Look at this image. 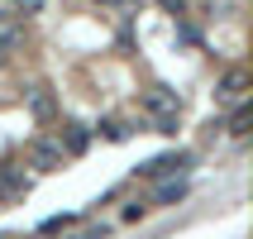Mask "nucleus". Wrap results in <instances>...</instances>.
Here are the masks:
<instances>
[{
  "mask_svg": "<svg viewBox=\"0 0 253 239\" xmlns=\"http://www.w3.org/2000/svg\"><path fill=\"white\" fill-rule=\"evenodd\" d=\"M105 235H110V230H105V225H86V230H82V235H77V239H105Z\"/></svg>",
  "mask_w": 253,
  "mask_h": 239,
  "instance_id": "ddd939ff",
  "label": "nucleus"
},
{
  "mask_svg": "<svg viewBox=\"0 0 253 239\" xmlns=\"http://www.w3.org/2000/svg\"><path fill=\"white\" fill-rule=\"evenodd\" d=\"M244 91H249V72L244 67H229L220 82H215V100L220 105H234V100H244Z\"/></svg>",
  "mask_w": 253,
  "mask_h": 239,
  "instance_id": "f03ea898",
  "label": "nucleus"
},
{
  "mask_svg": "<svg viewBox=\"0 0 253 239\" xmlns=\"http://www.w3.org/2000/svg\"><path fill=\"white\" fill-rule=\"evenodd\" d=\"M96 5H129V0H96Z\"/></svg>",
  "mask_w": 253,
  "mask_h": 239,
  "instance_id": "2eb2a0df",
  "label": "nucleus"
},
{
  "mask_svg": "<svg viewBox=\"0 0 253 239\" xmlns=\"http://www.w3.org/2000/svg\"><path fill=\"white\" fill-rule=\"evenodd\" d=\"M158 5H163L168 14H186V0H158Z\"/></svg>",
  "mask_w": 253,
  "mask_h": 239,
  "instance_id": "4468645a",
  "label": "nucleus"
},
{
  "mask_svg": "<svg viewBox=\"0 0 253 239\" xmlns=\"http://www.w3.org/2000/svg\"><path fill=\"white\" fill-rule=\"evenodd\" d=\"M191 163H196V158L182 148V153H163V158H153V163H143L139 172H143V177H168V172H186Z\"/></svg>",
  "mask_w": 253,
  "mask_h": 239,
  "instance_id": "20e7f679",
  "label": "nucleus"
},
{
  "mask_svg": "<svg viewBox=\"0 0 253 239\" xmlns=\"http://www.w3.org/2000/svg\"><path fill=\"white\" fill-rule=\"evenodd\" d=\"M182 196H186L182 172H168V182H158V191H153V206H177Z\"/></svg>",
  "mask_w": 253,
  "mask_h": 239,
  "instance_id": "423d86ee",
  "label": "nucleus"
},
{
  "mask_svg": "<svg viewBox=\"0 0 253 239\" xmlns=\"http://www.w3.org/2000/svg\"><path fill=\"white\" fill-rule=\"evenodd\" d=\"M249 125H253L249 100H234V115H229V134H234V139H244V134H249Z\"/></svg>",
  "mask_w": 253,
  "mask_h": 239,
  "instance_id": "1a4fd4ad",
  "label": "nucleus"
},
{
  "mask_svg": "<svg viewBox=\"0 0 253 239\" xmlns=\"http://www.w3.org/2000/svg\"><path fill=\"white\" fill-rule=\"evenodd\" d=\"M29 110L39 115V120L53 115V96H48V86H29Z\"/></svg>",
  "mask_w": 253,
  "mask_h": 239,
  "instance_id": "9d476101",
  "label": "nucleus"
},
{
  "mask_svg": "<svg viewBox=\"0 0 253 239\" xmlns=\"http://www.w3.org/2000/svg\"><path fill=\"white\" fill-rule=\"evenodd\" d=\"M29 191V177L14 172V163H0V196H24Z\"/></svg>",
  "mask_w": 253,
  "mask_h": 239,
  "instance_id": "6e6552de",
  "label": "nucleus"
},
{
  "mask_svg": "<svg viewBox=\"0 0 253 239\" xmlns=\"http://www.w3.org/2000/svg\"><path fill=\"white\" fill-rule=\"evenodd\" d=\"M100 134H105L110 143H125V139H129V125H120V120H105V125H100Z\"/></svg>",
  "mask_w": 253,
  "mask_h": 239,
  "instance_id": "9b49d317",
  "label": "nucleus"
},
{
  "mask_svg": "<svg viewBox=\"0 0 253 239\" xmlns=\"http://www.w3.org/2000/svg\"><path fill=\"white\" fill-rule=\"evenodd\" d=\"M62 143H53V139H39L34 148H29V168H39V172H57L62 168Z\"/></svg>",
  "mask_w": 253,
  "mask_h": 239,
  "instance_id": "7ed1b4c3",
  "label": "nucleus"
},
{
  "mask_svg": "<svg viewBox=\"0 0 253 239\" xmlns=\"http://www.w3.org/2000/svg\"><path fill=\"white\" fill-rule=\"evenodd\" d=\"M143 110L153 115L158 134H177V115H182V96L172 86H148L143 91Z\"/></svg>",
  "mask_w": 253,
  "mask_h": 239,
  "instance_id": "f257e3e1",
  "label": "nucleus"
},
{
  "mask_svg": "<svg viewBox=\"0 0 253 239\" xmlns=\"http://www.w3.org/2000/svg\"><path fill=\"white\" fill-rule=\"evenodd\" d=\"M43 5H48V0H14V14H19V19H29V14H39Z\"/></svg>",
  "mask_w": 253,
  "mask_h": 239,
  "instance_id": "f8f14e48",
  "label": "nucleus"
},
{
  "mask_svg": "<svg viewBox=\"0 0 253 239\" xmlns=\"http://www.w3.org/2000/svg\"><path fill=\"white\" fill-rule=\"evenodd\" d=\"M57 143H62V153H86V148H91V129H86L82 120H67Z\"/></svg>",
  "mask_w": 253,
  "mask_h": 239,
  "instance_id": "39448f33",
  "label": "nucleus"
},
{
  "mask_svg": "<svg viewBox=\"0 0 253 239\" xmlns=\"http://www.w3.org/2000/svg\"><path fill=\"white\" fill-rule=\"evenodd\" d=\"M19 34H24V29H19V14H0V62H5V57L14 53V43H19Z\"/></svg>",
  "mask_w": 253,
  "mask_h": 239,
  "instance_id": "0eeeda50",
  "label": "nucleus"
}]
</instances>
